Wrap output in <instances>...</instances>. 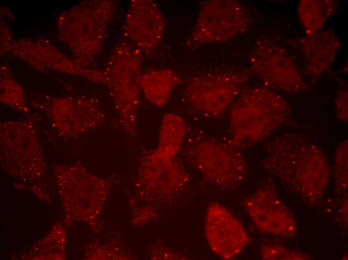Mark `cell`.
<instances>
[{
    "instance_id": "16",
    "label": "cell",
    "mask_w": 348,
    "mask_h": 260,
    "mask_svg": "<svg viewBox=\"0 0 348 260\" xmlns=\"http://www.w3.org/2000/svg\"><path fill=\"white\" fill-rule=\"evenodd\" d=\"M260 254L264 260H308L306 254L288 248L277 244H266L262 246Z\"/></svg>"
},
{
    "instance_id": "9",
    "label": "cell",
    "mask_w": 348,
    "mask_h": 260,
    "mask_svg": "<svg viewBox=\"0 0 348 260\" xmlns=\"http://www.w3.org/2000/svg\"><path fill=\"white\" fill-rule=\"evenodd\" d=\"M124 26L125 34L132 44L142 53H149L161 42L165 23L154 2L134 0L130 4Z\"/></svg>"
},
{
    "instance_id": "14",
    "label": "cell",
    "mask_w": 348,
    "mask_h": 260,
    "mask_svg": "<svg viewBox=\"0 0 348 260\" xmlns=\"http://www.w3.org/2000/svg\"><path fill=\"white\" fill-rule=\"evenodd\" d=\"M336 6L334 0H302L299 2L300 19L308 35L318 32Z\"/></svg>"
},
{
    "instance_id": "5",
    "label": "cell",
    "mask_w": 348,
    "mask_h": 260,
    "mask_svg": "<svg viewBox=\"0 0 348 260\" xmlns=\"http://www.w3.org/2000/svg\"><path fill=\"white\" fill-rule=\"evenodd\" d=\"M248 24L247 12L237 1L208 0L200 8L190 40L197 46L225 42L246 31Z\"/></svg>"
},
{
    "instance_id": "17",
    "label": "cell",
    "mask_w": 348,
    "mask_h": 260,
    "mask_svg": "<svg viewBox=\"0 0 348 260\" xmlns=\"http://www.w3.org/2000/svg\"><path fill=\"white\" fill-rule=\"evenodd\" d=\"M336 108L338 117L344 122L348 121V92H340L336 98Z\"/></svg>"
},
{
    "instance_id": "6",
    "label": "cell",
    "mask_w": 348,
    "mask_h": 260,
    "mask_svg": "<svg viewBox=\"0 0 348 260\" xmlns=\"http://www.w3.org/2000/svg\"><path fill=\"white\" fill-rule=\"evenodd\" d=\"M194 161L208 180L219 186H234L246 174L247 163L244 156L228 144L212 139L196 142Z\"/></svg>"
},
{
    "instance_id": "10",
    "label": "cell",
    "mask_w": 348,
    "mask_h": 260,
    "mask_svg": "<svg viewBox=\"0 0 348 260\" xmlns=\"http://www.w3.org/2000/svg\"><path fill=\"white\" fill-rule=\"evenodd\" d=\"M244 206L250 216L262 231L284 237L296 234L294 216L274 192L260 190L248 198Z\"/></svg>"
},
{
    "instance_id": "8",
    "label": "cell",
    "mask_w": 348,
    "mask_h": 260,
    "mask_svg": "<svg viewBox=\"0 0 348 260\" xmlns=\"http://www.w3.org/2000/svg\"><path fill=\"white\" fill-rule=\"evenodd\" d=\"M204 232L211 250L224 259L239 254L249 240L242 224L217 203L212 204L207 210Z\"/></svg>"
},
{
    "instance_id": "2",
    "label": "cell",
    "mask_w": 348,
    "mask_h": 260,
    "mask_svg": "<svg viewBox=\"0 0 348 260\" xmlns=\"http://www.w3.org/2000/svg\"><path fill=\"white\" fill-rule=\"evenodd\" d=\"M291 110L280 95L266 88L244 89L231 106L232 136L228 144L238 150L253 146L290 122Z\"/></svg>"
},
{
    "instance_id": "7",
    "label": "cell",
    "mask_w": 348,
    "mask_h": 260,
    "mask_svg": "<svg viewBox=\"0 0 348 260\" xmlns=\"http://www.w3.org/2000/svg\"><path fill=\"white\" fill-rule=\"evenodd\" d=\"M249 60L252 72L270 88L294 93L304 87L302 78L286 52L269 41L258 44L252 50Z\"/></svg>"
},
{
    "instance_id": "1",
    "label": "cell",
    "mask_w": 348,
    "mask_h": 260,
    "mask_svg": "<svg viewBox=\"0 0 348 260\" xmlns=\"http://www.w3.org/2000/svg\"><path fill=\"white\" fill-rule=\"evenodd\" d=\"M264 166L286 186L310 200L318 198L328 184L326 158L306 135L277 136L266 145Z\"/></svg>"
},
{
    "instance_id": "15",
    "label": "cell",
    "mask_w": 348,
    "mask_h": 260,
    "mask_svg": "<svg viewBox=\"0 0 348 260\" xmlns=\"http://www.w3.org/2000/svg\"><path fill=\"white\" fill-rule=\"evenodd\" d=\"M334 175L335 186L340 192H346L348 188V141L340 144L334 158Z\"/></svg>"
},
{
    "instance_id": "3",
    "label": "cell",
    "mask_w": 348,
    "mask_h": 260,
    "mask_svg": "<svg viewBox=\"0 0 348 260\" xmlns=\"http://www.w3.org/2000/svg\"><path fill=\"white\" fill-rule=\"evenodd\" d=\"M142 52L133 44L122 40L114 57L112 78L114 100L125 131L136 134L140 103Z\"/></svg>"
},
{
    "instance_id": "11",
    "label": "cell",
    "mask_w": 348,
    "mask_h": 260,
    "mask_svg": "<svg viewBox=\"0 0 348 260\" xmlns=\"http://www.w3.org/2000/svg\"><path fill=\"white\" fill-rule=\"evenodd\" d=\"M340 44L332 32L326 31L308 35L300 40L298 47L303 56L305 70L312 76H318L330 66Z\"/></svg>"
},
{
    "instance_id": "12",
    "label": "cell",
    "mask_w": 348,
    "mask_h": 260,
    "mask_svg": "<svg viewBox=\"0 0 348 260\" xmlns=\"http://www.w3.org/2000/svg\"><path fill=\"white\" fill-rule=\"evenodd\" d=\"M180 82V77L172 70L152 69L142 74L140 86L146 98L160 107L168 102L172 92Z\"/></svg>"
},
{
    "instance_id": "4",
    "label": "cell",
    "mask_w": 348,
    "mask_h": 260,
    "mask_svg": "<svg viewBox=\"0 0 348 260\" xmlns=\"http://www.w3.org/2000/svg\"><path fill=\"white\" fill-rule=\"evenodd\" d=\"M250 78V73L242 70L200 75L188 81L184 95L196 109L218 116L232 105Z\"/></svg>"
},
{
    "instance_id": "13",
    "label": "cell",
    "mask_w": 348,
    "mask_h": 260,
    "mask_svg": "<svg viewBox=\"0 0 348 260\" xmlns=\"http://www.w3.org/2000/svg\"><path fill=\"white\" fill-rule=\"evenodd\" d=\"M186 134V124L180 116L172 113L165 114L162 121L157 154L172 158L182 143Z\"/></svg>"
}]
</instances>
